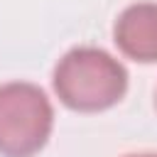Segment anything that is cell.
Returning <instances> with one entry per match:
<instances>
[{
  "label": "cell",
  "mask_w": 157,
  "mask_h": 157,
  "mask_svg": "<svg viewBox=\"0 0 157 157\" xmlns=\"http://www.w3.org/2000/svg\"><path fill=\"white\" fill-rule=\"evenodd\" d=\"M54 91L71 110H105L125 96L128 71L103 49L76 47L59 59L54 69Z\"/></svg>",
  "instance_id": "6da1fadb"
},
{
  "label": "cell",
  "mask_w": 157,
  "mask_h": 157,
  "mask_svg": "<svg viewBox=\"0 0 157 157\" xmlns=\"http://www.w3.org/2000/svg\"><path fill=\"white\" fill-rule=\"evenodd\" d=\"M54 125V110L44 91L34 83L12 81L0 86V155H37Z\"/></svg>",
  "instance_id": "7a4b0ae2"
},
{
  "label": "cell",
  "mask_w": 157,
  "mask_h": 157,
  "mask_svg": "<svg viewBox=\"0 0 157 157\" xmlns=\"http://www.w3.org/2000/svg\"><path fill=\"white\" fill-rule=\"evenodd\" d=\"M118 49L142 64L157 61V2H135L125 7L113 29Z\"/></svg>",
  "instance_id": "3957f363"
},
{
  "label": "cell",
  "mask_w": 157,
  "mask_h": 157,
  "mask_svg": "<svg viewBox=\"0 0 157 157\" xmlns=\"http://www.w3.org/2000/svg\"><path fill=\"white\" fill-rule=\"evenodd\" d=\"M125 157H157V155H150L147 152V155H125Z\"/></svg>",
  "instance_id": "277c9868"
}]
</instances>
